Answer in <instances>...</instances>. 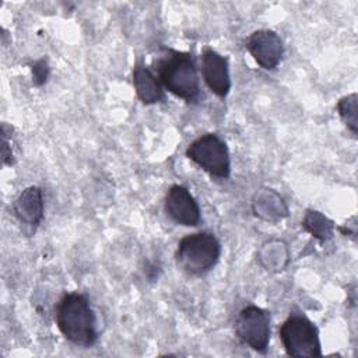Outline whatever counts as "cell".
I'll return each mask as SVG.
<instances>
[{"mask_svg":"<svg viewBox=\"0 0 358 358\" xmlns=\"http://www.w3.org/2000/svg\"><path fill=\"white\" fill-rule=\"evenodd\" d=\"M302 227L309 234H312V236H315L322 242L330 239L334 229V224L316 210H308L305 213V217L302 220Z\"/></svg>","mask_w":358,"mask_h":358,"instance_id":"7c38bea8","label":"cell"},{"mask_svg":"<svg viewBox=\"0 0 358 358\" xmlns=\"http://www.w3.org/2000/svg\"><path fill=\"white\" fill-rule=\"evenodd\" d=\"M164 208L168 217L179 225L196 227L200 222V207L189 189L182 185H172L168 189Z\"/></svg>","mask_w":358,"mask_h":358,"instance_id":"ba28073f","label":"cell"},{"mask_svg":"<svg viewBox=\"0 0 358 358\" xmlns=\"http://www.w3.org/2000/svg\"><path fill=\"white\" fill-rule=\"evenodd\" d=\"M13 211L17 220L28 229V232L34 234L39 227L45 211L42 189L34 185L25 187L15 199Z\"/></svg>","mask_w":358,"mask_h":358,"instance_id":"30bf717a","label":"cell"},{"mask_svg":"<svg viewBox=\"0 0 358 358\" xmlns=\"http://www.w3.org/2000/svg\"><path fill=\"white\" fill-rule=\"evenodd\" d=\"M133 85L138 99L144 105H152L164 99V90L159 80L140 62L133 67Z\"/></svg>","mask_w":358,"mask_h":358,"instance_id":"8fae6325","label":"cell"},{"mask_svg":"<svg viewBox=\"0 0 358 358\" xmlns=\"http://www.w3.org/2000/svg\"><path fill=\"white\" fill-rule=\"evenodd\" d=\"M270 312L256 305H248L236 316L235 333L252 350L266 354L270 343Z\"/></svg>","mask_w":358,"mask_h":358,"instance_id":"8992f818","label":"cell"},{"mask_svg":"<svg viewBox=\"0 0 358 358\" xmlns=\"http://www.w3.org/2000/svg\"><path fill=\"white\" fill-rule=\"evenodd\" d=\"M246 49L263 70H274L284 55V43L273 29H257L246 39Z\"/></svg>","mask_w":358,"mask_h":358,"instance_id":"52a82bcc","label":"cell"},{"mask_svg":"<svg viewBox=\"0 0 358 358\" xmlns=\"http://www.w3.org/2000/svg\"><path fill=\"white\" fill-rule=\"evenodd\" d=\"M157 78L175 96L194 102L200 95V78L196 62L187 52L166 49L157 62Z\"/></svg>","mask_w":358,"mask_h":358,"instance_id":"7a4b0ae2","label":"cell"},{"mask_svg":"<svg viewBox=\"0 0 358 358\" xmlns=\"http://www.w3.org/2000/svg\"><path fill=\"white\" fill-rule=\"evenodd\" d=\"M49 76V66H48V60L45 57L36 60L32 64V83L36 87H41L46 83Z\"/></svg>","mask_w":358,"mask_h":358,"instance_id":"9a60e30c","label":"cell"},{"mask_svg":"<svg viewBox=\"0 0 358 358\" xmlns=\"http://www.w3.org/2000/svg\"><path fill=\"white\" fill-rule=\"evenodd\" d=\"M55 320L63 337L74 345L91 347L98 340L96 316L81 292L64 294L56 305Z\"/></svg>","mask_w":358,"mask_h":358,"instance_id":"6da1fadb","label":"cell"},{"mask_svg":"<svg viewBox=\"0 0 358 358\" xmlns=\"http://www.w3.org/2000/svg\"><path fill=\"white\" fill-rule=\"evenodd\" d=\"M186 157L214 178L228 179L231 175L229 150L215 133H206L193 140L186 148Z\"/></svg>","mask_w":358,"mask_h":358,"instance_id":"5b68a950","label":"cell"},{"mask_svg":"<svg viewBox=\"0 0 358 358\" xmlns=\"http://www.w3.org/2000/svg\"><path fill=\"white\" fill-rule=\"evenodd\" d=\"M278 334L282 347L289 357H322L319 330L315 323L305 315L292 312L281 324Z\"/></svg>","mask_w":358,"mask_h":358,"instance_id":"277c9868","label":"cell"},{"mask_svg":"<svg viewBox=\"0 0 358 358\" xmlns=\"http://www.w3.org/2000/svg\"><path fill=\"white\" fill-rule=\"evenodd\" d=\"M337 112L347 129L357 136L358 134V95L357 92L348 94L338 99Z\"/></svg>","mask_w":358,"mask_h":358,"instance_id":"4fadbf2b","label":"cell"},{"mask_svg":"<svg viewBox=\"0 0 358 358\" xmlns=\"http://www.w3.org/2000/svg\"><path fill=\"white\" fill-rule=\"evenodd\" d=\"M221 243L213 232L201 231L186 235L178 243L175 262L187 275L199 277L208 273L220 260Z\"/></svg>","mask_w":358,"mask_h":358,"instance_id":"3957f363","label":"cell"},{"mask_svg":"<svg viewBox=\"0 0 358 358\" xmlns=\"http://www.w3.org/2000/svg\"><path fill=\"white\" fill-rule=\"evenodd\" d=\"M13 127L6 123L1 124V158L4 165H13L15 162L14 150H13Z\"/></svg>","mask_w":358,"mask_h":358,"instance_id":"5bb4252c","label":"cell"},{"mask_svg":"<svg viewBox=\"0 0 358 358\" xmlns=\"http://www.w3.org/2000/svg\"><path fill=\"white\" fill-rule=\"evenodd\" d=\"M201 76L208 90L218 98H225L231 90L228 59L211 48L201 53Z\"/></svg>","mask_w":358,"mask_h":358,"instance_id":"9c48e42d","label":"cell"}]
</instances>
